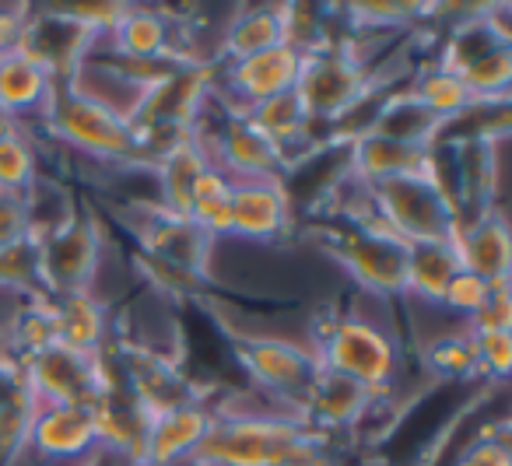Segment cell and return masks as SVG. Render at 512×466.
I'll list each match as a JSON object with an SVG mask.
<instances>
[{
    "label": "cell",
    "instance_id": "cell-1",
    "mask_svg": "<svg viewBox=\"0 0 512 466\" xmlns=\"http://www.w3.org/2000/svg\"><path fill=\"white\" fill-rule=\"evenodd\" d=\"M313 351L323 372L344 375L365 386L372 396H390L404 368L397 333L376 316H362V312H348L323 326Z\"/></svg>",
    "mask_w": 512,
    "mask_h": 466
},
{
    "label": "cell",
    "instance_id": "cell-2",
    "mask_svg": "<svg viewBox=\"0 0 512 466\" xmlns=\"http://www.w3.org/2000/svg\"><path fill=\"white\" fill-rule=\"evenodd\" d=\"M428 158H432V151H428ZM369 200L372 214H376L372 221L404 246L453 242L456 228H460V211L442 193V186L435 183L428 169L418 176H397L369 186Z\"/></svg>",
    "mask_w": 512,
    "mask_h": 466
},
{
    "label": "cell",
    "instance_id": "cell-3",
    "mask_svg": "<svg viewBox=\"0 0 512 466\" xmlns=\"http://www.w3.org/2000/svg\"><path fill=\"white\" fill-rule=\"evenodd\" d=\"M39 123L46 127V134L57 137L64 148L78 151L81 158L113 165V169H151L134 127L71 95L64 85H57Z\"/></svg>",
    "mask_w": 512,
    "mask_h": 466
},
{
    "label": "cell",
    "instance_id": "cell-4",
    "mask_svg": "<svg viewBox=\"0 0 512 466\" xmlns=\"http://www.w3.org/2000/svg\"><path fill=\"white\" fill-rule=\"evenodd\" d=\"M309 431L281 417L214 414L211 431L186 466H285Z\"/></svg>",
    "mask_w": 512,
    "mask_h": 466
},
{
    "label": "cell",
    "instance_id": "cell-5",
    "mask_svg": "<svg viewBox=\"0 0 512 466\" xmlns=\"http://www.w3.org/2000/svg\"><path fill=\"white\" fill-rule=\"evenodd\" d=\"M106 253H109V239L102 232L99 214L88 211V207H78L71 221H64L57 232L43 235L36 242L39 291L46 298L92 291L102 277Z\"/></svg>",
    "mask_w": 512,
    "mask_h": 466
},
{
    "label": "cell",
    "instance_id": "cell-6",
    "mask_svg": "<svg viewBox=\"0 0 512 466\" xmlns=\"http://www.w3.org/2000/svg\"><path fill=\"white\" fill-rule=\"evenodd\" d=\"M376 78L365 67H358L341 46H327L320 53L302 57L299 81H295V99L306 109L309 123H344L372 92H376Z\"/></svg>",
    "mask_w": 512,
    "mask_h": 466
},
{
    "label": "cell",
    "instance_id": "cell-7",
    "mask_svg": "<svg viewBox=\"0 0 512 466\" xmlns=\"http://www.w3.org/2000/svg\"><path fill=\"white\" fill-rule=\"evenodd\" d=\"M330 256L348 270V277L379 302H393L407 288V246L390 232L369 225H344L330 235Z\"/></svg>",
    "mask_w": 512,
    "mask_h": 466
},
{
    "label": "cell",
    "instance_id": "cell-8",
    "mask_svg": "<svg viewBox=\"0 0 512 466\" xmlns=\"http://www.w3.org/2000/svg\"><path fill=\"white\" fill-rule=\"evenodd\" d=\"M235 358H239L249 386L292 403H302L309 382L320 372L313 347L288 337H274V333L235 337Z\"/></svg>",
    "mask_w": 512,
    "mask_h": 466
},
{
    "label": "cell",
    "instance_id": "cell-9",
    "mask_svg": "<svg viewBox=\"0 0 512 466\" xmlns=\"http://www.w3.org/2000/svg\"><path fill=\"white\" fill-rule=\"evenodd\" d=\"M299 67H302V57L292 46H274V50L256 53V57L218 64V71H214V95L228 99L225 102L228 116H242L246 109H253L256 102L295 92Z\"/></svg>",
    "mask_w": 512,
    "mask_h": 466
},
{
    "label": "cell",
    "instance_id": "cell-10",
    "mask_svg": "<svg viewBox=\"0 0 512 466\" xmlns=\"http://www.w3.org/2000/svg\"><path fill=\"white\" fill-rule=\"evenodd\" d=\"M228 242H253L274 246L292 228V200L285 179H256V183H232L228 197Z\"/></svg>",
    "mask_w": 512,
    "mask_h": 466
},
{
    "label": "cell",
    "instance_id": "cell-11",
    "mask_svg": "<svg viewBox=\"0 0 512 466\" xmlns=\"http://www.w3.org/2000/svg\"><path fill=\"white\" fill-rule=\"evenodd\" d=\"M134 239L144 256H155V260L172 263V267L197 277H204L207 263H211V249L218 246L190 218H176L162 207H137Z\"/></svg>",
    "mask_w": 512,
    "mask_h": 466
},
{
    "label": "cell",
    "instance_id": "cell-12",
    "mask_svg": "<svg viewBox=\"0 0 512 466\" xmlns=\"http://www.w3.org/2000/svg\"><path fill=\"white\" fill-rule=\"evenodd\" d=\"M29 435H25L22 452H36V456L50 459V463L74 466L85 456L99 449V435H95V414L92 407H29Z\"/></svg>",
    "mask_w": 512,
    "mask_h": 466
},
{
    "label": "cell",
    "instance_id": "cell-13",
    "mask_svg": "<svg viewBox=\"0 0 512 466\" xmlns=\"http://www.w3.org/2000/svg\"><path fill=\"white\" fill-rule=\"evenodd\" d=\"M214 424L211 400L183 403L148 421L141 466H186Z\"/></svg>",
    "mask_w": 512,
    "mask_h": 466
},
{
    "label": "cell",
    "instance_id": "cell-14",
    "mask_svg": "<svg viewBox=\"0 0 512 466\" xmlns=\"http://www.w3.org/2000/svg\"><path fill=\"white\" fill-rule=\"evenodd\" d=\"M453 249L460 270H470L488 284H505L512 267L509 221L502 211H484L477 218L460 221L453 235Z\"/></svg>",
    "mask_w": 512,
    "mask_h": 466
},
{
    "label": "cell",
    "instance_id": "cell-15",
    "mask_svg": "<svg viewBox=\"0 0 512 466\" xmlns=\"http://www.w3.org/2000/svg\"><path fill=\"white\" fill-rule=\"evenodd\" d=\"M60 81L46 64L29 57L25 50L4 53L0 57V116L8 123H29L32 116L43 120L53 92Z\"/></svg>",
    "mask_w": 512,
    "mask_h": 466
},
{
    "label": "cell",
    "instance_id": "cell-16",
    "mask_svg": "<svg viewBox=\"0 0 512 466\" xmlns=\"http://www.w3.org/2000/svg\"><path fill=\"white\" fill-rule=\"evenodd\" d=\"M60 85L71 95H78V99L106 109L109 116H116V120L127 123V127H134L144 109V99H148V92H144L141 85L123 78L116 67H109L106 60H99L95 53H88Z\"/></svg>",
    "mask_w": 512,
    "mask_h": 466
},
{
    "label": "cell",
    "instance_id": "cell-17",
    "mask_svg": "<svg viewBox=\"0 0 512 466\" xmlns=\"http://www.w3.org/2000/svg\"><path fill=\"white\" fill-rule=\"evenodd\" d=\"M372 400L376 396L365 386L320 368L316 379L309 382L306 396H302V414H306V424L316 435H323V431H351L362 421L365 410L372 407Z\"/></svg>",
    "mask_w": 512,
    "mask_h": 466
},
{
    "label": "cell",
    "instance_id": "cell-18",
    "mask_svg": "<svg viewBox=\"0 0 512 466\" xmlns=\"http://www.w3.org/2000/svg\"><path fill=\"white\" fill-rule=\"evenodd\" d=\"M53 309V330H57V344L78 354H99L109 347L113 337V309L102 295L95 291H74V295L50 298Z\"/></svg>",
    "mask_w": 512,
    "mask_h": 466
},
{
    "label": "cell",
    "instance_id": "cell-19",
    "mask_svg": "<svg viewBox=\"0 0 512 466\" xmlns=\"http://www.w3.org/2000/svg\"><path fill=\"white\" fill-rule=\"evenodd\" d=\"M92 50H109L116 57L130 60L176 57V18H169V11L162 8H144V4L134 8V4H127L120 25L102 43H95Z\"/></svg>",
    "mask_w": 512,
    "mask_h": 466
},
{
    "label": "cell",
    "instance_id": "cell-20",
    "mask_svg": "<svg viewBox=\"0 0 512 466\" xmlns=\"http://www.w3.org/2000/svg\"><path fill=\"white\" fill-rule=\"evenodd\" d=\"M425 169H428V151L407 148V144L379 137V134H372V130L351 137L348 176H355L358 183L376 186L397 176H418V172H425Z\"/></svg>",
    "mask_w": 512,
    "mask_h": 466
},
{
    "label": "cell",
    "instance_id": "cell-21",
    "mask_svg": "<svg viewBox=\"0 0 512 466\" xmlns=\"http://www.w3.org/2000/svg\"><path fill=\"white\" fill-rule=\"evenodd\" d=\"M274 46H285V18L281 4H253V8H235L225 18V29L218 39V64L246 60L256 53H267Z\"/></svg>",
    "mask_w": 512,
    "mask_h": 466
},
{
    "label": "cell",
    "instance_id": "cell-22",
    "mask_svg": "<svg viewBox=\"0 0 512 466\" xmlns=\"http://www.w3.org/2000/svg\"><path fill=\"white\" fill-rule=\"evenodd\" d=\"M369 130L379 137H390V141H397V144H407V148H421V151H432L442 137V123L435 120L418 99H411L407 88L383 95Z\"/></svg>",
    "mask_w": 512,
    "mask_h": 466
},
{
    "label": "cell",
    "instance_id": "cell-23",
    "mask_svg": "<svg viewBox=\"0 0 512 466\" xmlns=\"http://www.w3.org/2000/svg\"><path fill=\"white\" fill-rule=\"evenodd\" d=\"M211 165L207 158L204 144L197 137H183L176 148H169L162 158L155 162V186H158V207L176 218H186L190 211V193H193V183L200 179V172Z\"/></svg>",
    "mask_w": 512,
    "mask_h": 466
},
{
    "label": "cell",
    "instance_id": "cell-24",
    "mask_svg": "<svg viewBox=\"0 0 512 466\" xmlns=\"http://www.w3.org/2000/svg\"><path fill=\"white\" fill-rule=\"evenodd\" d=\"M460 270L453 242H418L407 246V288L404 298L425 305V309H439L442 291Z\"/></svg>",
    "mask_w": 512,
    "mask_h": 466
},
{
    "label": "cell",
    "instance_id": "cell-25",
    "mask_svg": "<svg viewBox=\"0 0 512 466\" xmlns=\"http://www.w3.org/2000/svg\"><path fill=\"white\" fill-rule=\"evenodd\" d=\"M407 95L418 99L442 127H449V123L460 120L463 113L481 106V102H474V95L467 92V85H463L453 71H446V67H439V64L418 67V74H414L411 85H407Z\"/></svg>",
    "mask_w": 512,
    "mask_h": 466
},
{
    "label": "cell",
    "instance_id": "cell-26",
    "mask_svg": "<svg viewBox=\"0 0 512 466\" xmlns=\"http://www.w3.org/2000/svg\"><path fill=\"white\" fill-rule=\"evenodd\" d=\"M228 197H232V179L214 169V165H207L197 183H193L186 218L211 242H228V218H232L228 214Z\"/></svg>",
    "mask_w": 512,
    "mask_h": 466
},
{
    "label": "cell",
    "instance_id": "cell-27",
    "mask_svg": "<svg viewBox=\"0 0 512 466\" xmlns=\"http://www.w3.org/2000/svg\"><path fill=\"white\" fill-rule=\"evenodd\" d=\"M39 179L36 141L22 130V123H0V190L25 197Z\"/></svg>",
    "mask_w": 512,
    "mask_h": 466
},
{
    "label": "cell",
    "instance_id": "cell-28",
    "mask_svg": "<svg viewBox=\"0 0 512 466\" xmlns=\"http://www.w3.org/2000/svg\"><path fill=\"white\" fill-rule=\"evenodd\" d=\"M425 368L435 375V379H446V382L477 379V354H474V340H470L467 326L428 340L425 344Z\"/></svg>",
    "mask_w": 512,
    "mask_h": 466
},
{
    "label": "cell",
    "instance_id": "cell-29",
    "mask_svg": "<svg viewBox=\"0 0 512 466\" xmlns=\"http://www.w3.org/2000/svg\"><path fill=\"white\" fill-rule=\"evenodd\" d=\"M456 78L467 85V92L474 95V102H481V106H491V102H509L512 46H495V50L484 53L481 60H474L470 67H463Z\"/></svg>",
    "mask_w": 512,
    "mask_h": 466
},
{
    "label": "cell",
    "instance_id": "cell-30",
    "mask_svg": "<svg viewBox=\"0 0 512 466\" xmlns=\"http://www.w3.org/2000/svg\"><path fill=\"white\" fill-rule=\"evenodd\" d=\"M11 340H15V351L22 354V361L57 344L50 298L39 295V302H25L15 312V319H11Z\"/></svg>",
    "mask_w": 512,
    "mask_h": 466
},
{
    "label": "cell",
    "instance_id": "cell-31",
    "mask_svg": "<svg viewBox=\"0 0 512 466\" xmlns=\"http://www.w3.org/2000/svg\"><path fill=\"white\" fill-rule=\"evenodd\" d=\"M344 15L348 22L365 36H379V32H400L411 29L414 15H421V4H348Z\"/></svg>",
    "mask_w": 512,
    "mask_h": 466
},
{
    "label": "cell",
    "instance_id": "cell-32",
    "mask_svg": "<svg viewBox=\"0 0 512 466\" xmlns=\"http://www.w3.org/2000/svg\"><path fill=\"white\" fill-rule=\"evenodd\" d=\"M477 354V375L488 382H505L512 372V330L470 333Z\"/></svg>",
    "mask_w": 512,
    "mask_h": 466
},
{
    "label": "cell",
    "instance_id": "cell-33",
    "mask_svg": "<svg viewBox=\"0 0 512 466\" xmlns=\"http://www.w3.org/2000/svg\"><path fill=\"white\" fill-rule=\"evenodd\" d=\"M488 288L491 284L481 281L477 274H470V270H456L453 281H449L446 291H442L439 309H446L449 316H456L460 323H467V319L481 309L484 298H488Z\"/></svg>",
    "mask_w": 512,
    "mask_h": 466
},
{
    "label": "cell",
    "instance_id": "cell-34",
    "mask_svg": "<svg viewBox=\"0 0 512 466\" xmlns=\"http://www.w3.org/2000/svg\"><path fill=\"white\" fill-rule=\"evenodd\" d=\"M470 333H495V330H512V295H509V281L505 284H491L488 298L481 302V309L467 319Z\"/></svg>",
    "mask_w": 512,
    "mask_h": 466
},
{
    "label": "cell",
    "instance_id": "cell-35",
    "mask_svg": "<svg viewBox=\"0 0 512 466\" xmlns=\"http://www.w3.org/2000/svg\"><path fill=\"white\" fill-rule=\"evenodd\" d=\"M453 466H512L509 435L502 431H481L467 449L456 456Z\"/></svg>",
    "mask_w": 512,
    "mask_h": 466
},
{
    "label": "cell",
    "instance_id": "cell-36",
    "mask_svg": "<svg viewBox=\"0 0 512 466\" xmlns=\"http://www.w3.org/2000/svg\"><path fill=\"white\" fill-rule=\"evenodd\" d=\"M29 239H32V225H29L25 197L0 190V253H8V249L22 246Z\"/></svg>",
    "mask_w": 512,
    "mask_h": 466
},
{
    "label": "cell",
    "instance_id": "cell-37",
    "mask_svg": "<svg viewBox=\"0 0 512 466\" xmlns=\"http://www.w3.org/2000/svg\"><path fill=\"white\" fill-rule=\"evenodd\" d=\"M25 22H29V8H0V57L18 50L25 36Z\"/></svg>",
    "mask_w": 512,
    "mask_h": 466
},
{
    "label": "cell",
    "instance_id": "cell-38",
    "mask_svg": "<svg viewBox=\"0 0 512 466\" xmlns=\"http://www.w3.org/2000/svg\"><path fill=\"white\" fill-rule=\"evenodd\" d=\"M74 466H127L120 456H113V452H106V449H95L92 456H85L81 463H74Z\"/></svg>",
    "mask_w": 512,
    "mask_h": 466
}]
</instances>
